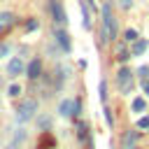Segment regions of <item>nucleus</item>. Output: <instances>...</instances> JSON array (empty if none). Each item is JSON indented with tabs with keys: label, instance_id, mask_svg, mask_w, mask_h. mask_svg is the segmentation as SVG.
<instances>
[{
	"label": "nucleus",
	"instance_id": "1",
	"mask_svg": "<svg viewBox=\"0 0 149 149\" xmlns=\"http://www.w3.org/2000/svg\"><path fill=\"white\" fill-rule=\"evenodd\" d=\"M102 28H100V40L102 42H114V37H116V19H114V14H112V7L105 2L102 5Z\"/></svg>",
	"mask_w": 149,
	"mask_h": 149
},
{
	"label": "nucleus",
	"instance_id": "2",
	"mask_svg": "<svg viewBox=\"0 0 149 149\" xmlns=\"http://www.w3.org/2000/svg\"><path fill=\"white\" fill-rule=\"evenodd\" d=\"M35 109H37V100H33V98L23 100V102L19 105V109H16V119H19V123H26L28 119H33V116H35Z\"/></svg>",
	"mask_w": 149,
	"mask_h": 149
},
{
	"label": "nucleus",
	"instance_id": "3",
	"mask_svg": "<svg viewBox=\"0 0 149 149\" xmlns=\"http://www.w3.org/2000/svg\"><path fill=\"white\" fill-rule=\"evenodd\" d=\"M116 84H119L121 93H128V91L133 88V72H130L128 68H121V70L116 72Z\"/></svg>",
	"mask_w": 149,
	"mask_h": 149
},
{
	"label": "nucleus",
	"instance_id": "4",
	"mask_svg": "<svg viewBox=\"0 0 149 149\" xmlns=\"http://www.w3.org/2000/svg\"><path fill=\"white\" fill-rule=\"evenodd\" d=\"M58 112L63 116H77V100H61Z\"/></svg>",
	"mask_w": 149,
	"mask_h": 149
},
{
	"label": "nucleus",
	"instance_id": "5",
	"mask_svg": "<svg viewBox=\"0 0 149 149\" xmlns=\"http://www.w3.org/2000/svg\"><path fill=\"white\" fill-rule=\"evenodd\" d=\"M51 14H54V21L56 23H65L68 21V16H65V12H63V7H61V2L58 0H51Z\"/></svg>",
	"mask_w": 149,
	"mask_h": 149
},
{
	"label": "nucleus",
	"instance_id": "6",
	"mask_svg": "<svg viewBox=\"0 0 149 149\" xmlns=\"http://www.w3.org/2000/svg\"><path fill=\"white\" fill-rule=\"evenodd\" d=\"M135 142H137V133L135 130H126L121 135V147L123 149H135Z\"/></svg>",
	"mask_w": 149,
	"mask_h": 149
},
{
	"label": "nucleus",
	"instance_id": "7",
	"mask_svg": "<svg viewBox=\"0 0 149 149\" xmlns=\"http://www.w3.org/2000/svg\"><path fill=\"white\" fill-rule=\"evenodd\" d=\"M26 72H28V77H30V79H37V77H40V72H42V61H40V58L30 61V63H28V68H26Z\"/></svg>",
	"mask_w": 149,
	"mask_h": 149
},
{
	"label": "nucleus",
	"instance_id": "8",
	"mask_svg": "<svg viewBox=\"0 0 149 149\" xmlns=\"http://www.w3.org/2000/svg\"><path fill=\"white\" fill-rule=\"evenodd\" d=\"M21 72H23V63H21L19 58H12L9 65H7V74H9V77H19Z\"/></svg>",
	"mask_w": 149,
	"mask_h": 149
},
{
	"label": "nucleus",
	"instance_id": "9",
	"mask_svg": "<svg viewBox=\"0 0 149 149\" xmlns=\"http://www.w3.org/2000/svg\"><path fill=\"white\" fill-rule=\"evenodd\" d=\"M23 137H26V130H23V128H16V133H14V140H12L9 149H19V147H21V142H23Z\"/></svg>",
	"mask_w": 149,
	"mask_h": 149
},
{
	"label": "nucleus",
	"instance_id": "10",
	"mask_svg": "<svg viewBox=\"0 0 149 149\" xmlns=\"http://www.w3.org/2000/svg\"><path fill=\"white\" fill-rule=\"evenodd\" d=\"M12 21H14V16H12L9 12H0V33L7 30V28L12 26Z\"/></svg>",
	"mask_w": 149,
	"mask_h": 149
},
{
	"label": "nucleus",
	"instance_id": "11",
	"mask_svg": "<svg viewBox=\"0 0 149 149\" xmlns=\"http://www.w3.org/2000/svg\"><path fill=\"white\" fill-rule=\"evenodd\" d=\"M56 40H58V44H61L65 51H70V40H68V33H63V30H56Z\"/></svg>",
	"mask_w": 149,
	"mask_h": 149
},
{
	"label": "nucleus",
	"instance_id": "12",
	"mask_svg": "<svg viewBox=\"0 0 149 149\" xmlns=\"http://www.w3.org/2000/svg\"><path fill=\"white\" fill-rule=\"evenodd\" d=\"M144 49H147V42H144V40H135V44H133V54L140 56Z\"/></svg>",
	"mask_w": 149,
	"mask_h": 149
},
{
	"label": "nucleus",
	"instance_id": "13",
	"mask_svg": "<svg viewBox=\"0 0 149 149\" xmlns=\"http://www.w3.org/2000/svg\"><path fill=\"white\" fill-rule=\"evenodd\" d=\"M81 16H84V19H81L84 28H88V26H91V14H88V7H84V5H81Z\"/></svg>",
	"mask_w": 149,
	"mask_h": 149
},
{
	"label": "nucleus",
	"instance_id": "14",
	"mask_svg": "<svg viewBox=\"0 0 149 149\" xmlns=\"http://www.w3.org/2000/svg\"><path fill=\"white\" fill-rule=\"evenodd\" d=\"M144 107H147V102L142 98H135L133 100V112H144Z\"/></svg>",
	"mask_w": 149,
	"mask_h": 149
},
{
	"label": "nucleus",
	"instance_id": "15",
	"mask_svg": "<svg viewBox=\"0 0 149 149\" xmlns=\"http://www.w3.org/2000/svg\"><path fill=\"white\" fill-rule=\"evenodd\" d=\"M100 100H102V102L107 100V84H105V79L100 81Z\"/></svg>",
	"mask_w": 149,
	"mask_h": 149
},
{
	"label": "nucleus",
	"instance_id": "16",
	"mask_svg": "<svg viewBox=\"0 0 149 149\" xmlns=\"http://www.w3.org/2000/svg\"><path fill=\"white\" fill-rule=\"evenodd\" d=\"M126 40H128V42H135V40H137V33H135L133 28H128V30H126Z\"/></svg>",
	"mask_w": 149,
	"mask_h": 149
},
{
	"label": "nucleus",
	"instance_id": "17",
	"mask_svg": "<svg viewBox=\"0 0 149 149\" xmlns=\"http://www.w3.org/2000/svg\"><path fill=\"white\" fill-rule=\"evenodd\" d=\"M79 140H86L88 142V128L86 126H79Z\"/></svg>",
	"mask_w": 149,
	"mask_h": 149
},
{
	"label": "nucleus",
	"instance_id": "18",
	"mask_svg": "<svg viewBox=\"0 0 149 149\" xmlns=\"http://www.w3.org/2000/svg\"><path fill=\"white\" fill-rule=\"evenodd\" d=\"M116 58H119V61H128L130 56H128V51H126V49H119V51H116Z\"/></svg>",
	"mask_w": 149,
	"mask_h": 149
},
{
	"label": "nucleus",
	"instance_id": "19",
	"mask_svg": "<svg viewBox=\"0 0 149 149\" xmlns=\"http://www.w3.org/2000/svg\"><path fill=\"white\" fill-rule=\"evenodd\" d=\"M19 93H21V86L19 84H12L9 86V95H19Z\"/></svg>",
	"mask_w": 149,
	"mask_h": 149
},
{
	"label": "nucleus",
	"instance_id": "20",
	"mask_svg": "<svg viewBox=\"0 0 149 149\" xmlns=\"http://www.w3.org/2000/svg\"><path fill=\"white\" fill-rule=\"evenodd\" d=\"M9 54V44H0V58H5Z\"/></svg>",
	"mask_w": 149,
	"mask_h": 149
},
{
	"label": "nucleus",
	"instance_id": "21",
	"mask_svg": "<svg viewBox=\"0 0 149 149\" xmlns=\"http://www.w3.org/2000/svg\"><path fill=\"white\" fill-rule=\"evenodd\" d=\"M137 126H140V128H149V116H142Z\"/></svg>",
	"mask_w": 149,
	"mask_h": 149
},
{
	"label": "nucleus",
	"instance_id": "22",
	"mask_svg": "<svg viewBox=\"0 0 149 149\" xmlns=\"http://www.w3.org/2000/svg\"><path fill=\"white\" fill-rule=\"evenodd\" d=\"M119 5H121L123 9H130V7H133V0H119Z\"/></svg>",
	"mask_w": 149,
	"mask_h": 149
},
{
	"label": "nucleus",
	"instance_id": "23",
	"mask_svg": "<svg viewBox=\"0 0 149 149\" xmlns=\"http://www.w3.org/2000/svg\"><path fill=\"white\" fill-rule=\"evenodd\" d=\"M26 28H28V30H35V28H37V23H35V21H30V23H26Z\"/></svg>",
	"mask_w": 149,
	"mask_h": 149
},
{
	"label": "nucleus",
	"instance_id": "24",
	"mask_svg": "<svg viewBox=\"0 0 149 149\" xmlns=\"http://www.w3.org/2000/svg\"><path fill=\"white\" fill-rule=\"evenodd\" d=\"M144 88H147V93H149V84H144Z\"/></svg>",
	"mask_w": 149,
	"mask_h": 149
}]
</instances>
